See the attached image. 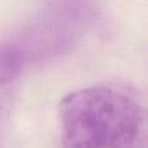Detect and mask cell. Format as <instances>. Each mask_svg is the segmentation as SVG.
Here are the masks:
<instances>
[{
  "instance_id": "7a4b0ae2",
  "label": "cell",
  "mask_w": 148,
  "mask_h": 148,
  "mask_svg": "<svg viewBox=\"0 0 148 148\" xmlns=\"http://www.w3.org/2000/svg\"><path fill=\"white\" fill-rule=\"evenodd\" d=\"M23 61L25 53L18 44L0 42V86L9 83L21 73Z\"/></svg>"
},
{
  "instance_id": "6da1fadb",
  "label": "cell",
  "mask_w": 148,
  "mask_h": 148,
  "mask_svg": "<svg viewBox=\"0 0 148 148\" xmlns=\"http://www.w3.org/2000/svg\"><path fill=\"white\" fill-rule=\"evenodd\" d=\"M61 148H146L143 105L118 88L92 86L62 97L57 108Z\"/></svg>"
}]
</instances>
